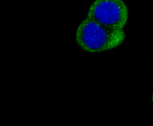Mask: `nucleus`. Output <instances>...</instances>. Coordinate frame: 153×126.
Returning <instances> with one entry per match:
<instances>
[{"label":"nucleus","mask_w":153,"mask_h":126,"mask_svg":"<svg viewBox=\"0 0 153 126\" xmlns=\"http://www.w3.org/2000/svg\"><path fill=\"white\" fill-rule=\"evenodd\" d=\"M126 38L124 30L108 28L86 18L76 29L75 39L84 51L90 53L106 51L117 47Z\"/></svg>","instance_id":"1"},{"label":"nucleus","mask_w":153,"mask_h":126,"mask_svg":"<svg viewBox=\"0 0 153 126\" xmlns=\"http://www.w3.org/2000/svg\"><path fill=\"white\" fill-rule=\"evenodd\" d=\"M86 18L108 28L123 30L128 21V8L122 0H96Z\"/></svg>","instance_id":"2"},{"label":"nucleus","mask_w":153,"mask_h":126,"mask_svg":"<svg viewBox=\"0 0 153 126\" xmlns=\"http://www.w3.org/2000/svg\"><path fill=\"white\" fill-rule=\"evenodd\" d=\"M152 103H153V93H152Z\"/></svg>","instance_id":"3"}]
</instances>
